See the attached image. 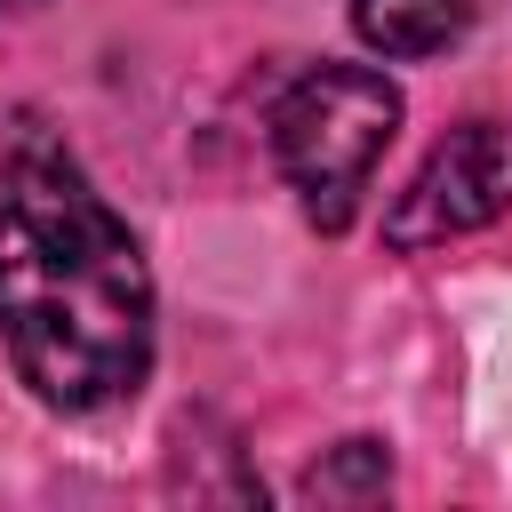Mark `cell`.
<instances>
[{"label": "cell", "instance_id": "cell-5", "mask_svg": "<svg viewBox=\"0 0 512 512\" xmlns=\"http://www.w3.org/2000/svg\"><path fill=\"white\" fill-rule=\"evenodd\" d=\"M16 8H32V0H0V16H16Z\"/></svg>", "mask_w": 512, "mask_h": 512}, {"label": "cell", "instance_id": "cell-4", "mask_svg": "<svg viewBox=\"0 0 512 512\" xmlns=\"http://www.w3.org/2000/svg\"><path fill=\"white\" fill-rule=\"evenodd\" d=\"M352 24L376 56H440L464 40L472 24V0H352Z\"/></svg>", "mask_w": 512, "mask_h": 512}, {"label": "cell", "instance_id": "cell-3", "mask_svg": "<svg viewBox=\"0 0 512 512\" xmlns=\"http://www.w3.org/2000/svg\"><path fill=\"white\" fill-rule=\"evenodd\" d=\"M504 208H512V128L504 120H464L424 152V168L408 176V192L384 216V240L400 256H416V248H440V240H464V232L496 224Z\"/></svg>", "mask_w": 512, "mask_h": 512}, {"label": "cell", "instance_id": "cell-1", "mask_svg": "<svg viewBox=\"0 0 512 512\" xmlns=\"http://www.w3.org/2000/svg\"><path fill=\"white\" fill-rule=\"evenodd\" d=\"M0 344L40 408L96 416L152 368V272L80 160L24 128L0 160Z\"/></svg>", "mask_w": 512, "mask_h": 512}, {"label": "cell", "instance_id": "cell-2", "mask_svg": "<svg viewBox=\"0 0 512 512\" xmlns=\"http://www.w3.org/2000/svg\"><path fill=\"white\" fill-rule=\"evenodd\" d=\"M392 136H400V88L376 64H312L272 104V160L320 232L352 224Z\"/></svg>", "mask_w": 512, "mask_h": 512}]
</instances>
